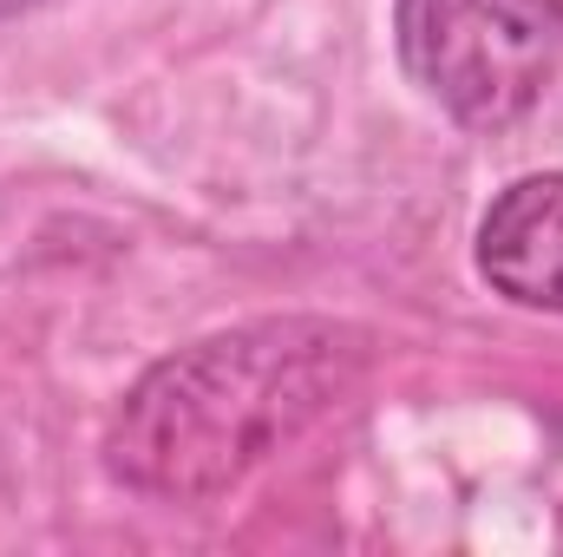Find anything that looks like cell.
I'll return each mask as SVG.
<instances>
[{"instance_id": "cell-1", "label": "cell", "mask_w": 563, "mask_h": 557, "mask_svg": "<svg viewBox=\"0 0 563 557\" xmlns=\"http://www.w3.org/2000/svg\"><path fill=\"white\" fill-rule=\"evenodd\" d=\"M367 368L374 341L328 315H269L190 341L144 368L106 419V472L139 499L210 505L341 414Z\"/></svg>"}, {"instance_id": "cell-2", "label": "cell", "mask_w": 563, "mask_h": 557, "mask_svg": "<svg viewBox=\"0 0 563 557\" xmlns=\"http://www.w3.org/2000/svg\"><path fill=\"white\" fill-rule=\"evenodd\" d=\"M407 79L465 132H511L563 66V0H394Z\"/></svg>"}, {"instance_id": "cell-3", "label": "cell", "mask_w": 563, "mask_h": 557, "mask_svg": "<svg viewBox=\"0 0 563 557\" xmlns=\"http://www.w3.org/2000/svg\"><path fill=\"white\" fill-rule=\"evenodd\" d=\"M478 276L518 308L563 315V171L518 177L478 223Z\"/></svg>"}, {"instance_id": "cell-4", "label": "cell", "mask_w": 563, "mask_h": 557, "mask_svg": "<svg viewBox=\"0 0 563 557\" xmlns=\"http://www.w3.org/2000/svg\"><path fill=\"white\" fill-rule=\"evenodd\" d=\"M33 7H46V0H0V20H13V13H33Z\"/></svg>"}]
</instances>
